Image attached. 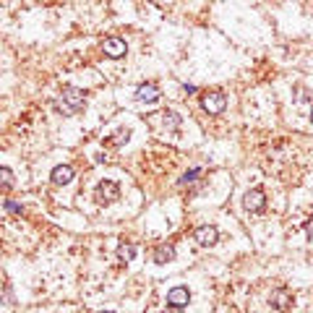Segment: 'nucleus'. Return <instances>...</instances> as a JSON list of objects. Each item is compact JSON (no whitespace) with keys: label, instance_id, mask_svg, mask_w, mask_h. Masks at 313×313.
Listing matches in <instances>:
<instances>
[{"label":"nucleus","instance_id":"1","mask_svg":"<svg viewBox=\"0 0 313 313\" xmlns=\"http://www.w3.org/2000/svg\"><path fill=\"white\" fill-rule=\"evenodd\" d=\"M94 198H97V204H112V201H118V198H120L118 183H115V180H102V183H97Z\"/></svg>","mask_w":313,"mask_h":313},{"label":"nucleus","instance_id":"2","mask_svg":"<svg viewBox=\"0 0 313 313\" xmlns=\"http://www.w3.org/2000/svg\"><path fill=\"white\" fill-rule=\"evenodd\" d=\"M201 107L209 112V115H222L224 107H227V97L222 92H206L201 97Z\"/></svg>","mask_w":313,"mask_h":313},{"label":"nucleus","instance_id":"3","mask_svg":"<svg viewBox=\"0 0 313 313\" xmlns=\"http://www.w3.org/2000/svg\"><path fill=\"white\" fill-rule=\"evenodd\" d=\"M102 52L107 55V58L118 60V58H123V55L128 52V45H126V39H120V37H107L105 45H102Z\"/></svg>","mask_w":313,"mask_h":313},{"label":"nucleus","instance_id":"4","mask_svg":"<svg viewBox=\"0 0 313 313\" xmlns=\"http://www.w3.org/2000/svg\"><path fill=\"white\" fill-rule=\"evenodd\" d=\"M149 123H152V126L162 123L167 131H178V128H180V118H178V112H173V110H162V112H154V115L149 118Z\"/></svg>","mask_w":313,"mask_h":313},{"label":"nucleus","instance_id":"5","mask_svg":"<svg viewBox=\"0 0 313 313\" xmlns=\"http://www.w3.org/2000/svg\"><path fill=\"white\" fill-rule=\"evenodd\" d=\"M63 102L68 105V112H78V110H84V105H87L84 92L76 89V87H63Z\"/></svg>","mask_w":313,"mask_h":313},{"label":"nucleus","instance_id":"6","mask_svg":"<svg viewBox=\"0 0 313 313\" xmlns=\"http://www.w3.org/2000/svg\"><path fill=\"white\" fill-rule=\"evenodd\" d=\"M293 303H295V298H293V293H290L287 287H279V290L272 293V305H274L279 313H287V310L293 308Z\"/></svg>","mask_w":313,"mask_h":313},{"label":"nucleus","instance_id":"7","mask_svg":"<svg viewBox=\"0 0 313 313\" xmlns=\"http://www.w3.org/2000/svg\"><path fill=\"white\" fill-rule=\"evenodd\" d=\"M243 206H245V212H261V209L266 206V196H264V191H261V188L248 191L245 198H243Z\"/></svg>","mask_w":313,"mask_h":313},{"label":"nucleus","instance_id":"8","mask_svg":"<svg viewBox=\"0 0 313 313\" xmlns=\"http://www.w3.org/2000/svg\"><path fill=\"white\" fill-rule=\"evenodd\" d=\"M193 238L198 240V245H214L217 238H219V233H217L214 224H201V227H196Z\"/></svg>","mask_w":313,"mask_h":313},{"label":"nucleus","instance_id":"9","mask_svg":"<svg viewBox=\"0 0 313 313\" xmlns=\"http://www.w3.org/2000/svg\"><path fill=\"white\" fill-rule=\"evenodd\" d=\"M191 303V293H188V287H180V284H178V287H173V290H170L167 293V305H175V308H185Z\"/></svg>","mask_w":313,"mask_h":313},{"label":"nucleus","instance_id":"10","mask_svg":"<svg viewBox=\"0 0 313 313\" xmlns=\"http://www.w3.org/2000/svg\"><path fill=\"white\" fill-rule=\"evenodd\" d=\"M50 178H52L55 185H68V183L73 180V167H71V164H58V167L52 170Z\"/></svg>","mask_w":313,"mask_h":313},{"label":"nucleus","instance_id":"11","mask_svg":"<svg viewBox=\"0 0 313 313\" xmlns=\"http://www.w3.org/2000/svg\"><path fill=\"white\" fill-rule=\"evenodd\" d=\"M136 99L138 102H157L159 99V87L157 84H141L136 89Z\"/></svg>","mask_w":313,"mask_h":313},{"label":"nucleus","instance_id":"12","mask_svg":"<svg viewBox=\"0 0 313 313\" xmlns=\"http://www.w3.org/2000/svg\"><path fill=\"white\" fill-rule=\"evenodd\" d=\"M173 259H175V245H170V243H164V245H159L154 251V264H159V266L170 264Z\"/></svg>","mask_w":313,"mask_h":313},{"label":"nucleus","instance_id":"13","mask_svg":"<svg viewBox=\"0 0 313 313\" xmlns=\"http://www.w3.org/2000/svg\"><path fill=\"white\" fill-rule=\"evenodd\" d=\"M133 256H136V245L133 243H120L118 245V261L120 264H131Z\"/></svg>","mask_w":313,"mask_h":313},{"label":"nucleus","instance_id":"14","mask_svg":"<svg viewBox=\"0 0 313 313\" xmlns=\"http://www.w3.org/2000/svg\"><path fill=\"white\" fill-rule=\"evenodd\" d=\"M11 188H13V173L8 167H0V191L8 193Z\"/></svg>","mask_w":313,"mask_h":313},{"label":"nucleus","instance_id":"15","mask_svg":"<svg viewBox=\"0 0 313 313\" xmlns=\"http://www.w3.org/2000/svg\"><path fill=\"white\" fill-rule=\"evenodd\" d=\"M128 138H131V131H128V128H120V131L115 133V138H110L107 144H112V147H120V144H126Z\"/></svg>","mask_w":313,"mask_h":313},{"label":"nucleus","instance_id":"16","mask_svg":"<svg viewBox=\"0 0 313 313\" xmlns=\"http://www.w3.org/2000/svg\"><path fill=\"white\" fill-rule=\"evenodd\" d=\"M198 175H201V167H193V170H188V173L180 178V185H188V183L198 180Z\"/></svg>","mask_w":313,"mask_h":313},{"label":"nucleus","instance_id":"17","mask_svg":"<svg viewBox=\"0 0 313 313\" xmlns=\"http://www.w3.org/2000/svg\"><path fill=\"white\" fill-rule=\"evenodd\" d=\"M6 212H11V214H24V209H21L18 204H13V201H6Z\"/></svg>","mask_w":313,"mask_h":313},{"label":"nucleus","instance_id":"18","mask_svg":"<svg viewBox=\"0 0 313 313\" xmlns=\"http://www.w3.org/2000/svg\"><path fill=\"white\" fill-rule=\"evenodd\" d=\"M305 235H308V240H313V219H308V224H305Z\"/></svg>","mask_w":313,"mask_h":313},{"label":"nucleus","instance_id":"19","mask_svg":"<svg viewBox=\"0 0 313 313\" xmlns=\"http://www.w3.org/2000/svg\"><path fill=\"white\" fill-rule=\"evenodd\" d=\"M164 313H183V310H180V308H175V305H167V308H164Z\"/></svg>","mask_w":313,"mask_h":313},{"label":"nucleus","instance_id":"20","mask_svg":"<svg viewBox=\"0 0 313 313\" xmlns=\"http://www.w3.org/2000/svg\"><path fill=\"white\" fill-rule=\"evenodd\" d=\"M310 123H313V112H310Z\"/></svg>","mask_w":313,"mask_h":313},{"label":"nucleus","instance_id":"21","mask_svg":"<svg viewBox=\"0 0 313 313\" xmlns=\"http://www.w3.org/2000/svg\"><path fill=\"white\" fill-rule=\"evenodd\" d=\"M102 313H112V310H102Z\"/></svg>","mask_w":313,"mask_h":313}]
</instances>
